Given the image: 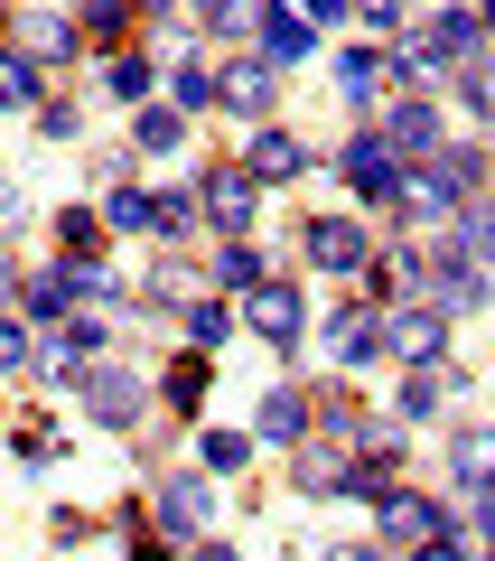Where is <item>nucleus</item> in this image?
I'll return each instance as SVG.
<instances>
[{
  "mask_svg": "<svg viewBox=\"0 0 495 561\" xmlns=\"http://www.w3.org/2000/svg\"><path fill=\"white\" fill-rule=\"evenodd\" d=\"M103 225H113V234H140V225H150V197H140V187H113V206H103Z\"/></svg>",
  "mask_w": 495,
  "mask_h": 561,
  "instance_id": "393cba45",
  "label": "nucleus"
},
{
  "mask_svg": "<svg viewBox=\"0 0 495 561\" xmlns=\"http://www.w3.org/2000/svg\"><path fill=\"white\" fill-rule=\"evenodd\" d=\"M439 337H449V319H439L430 300H412V309H393V319H383V346H393L402 365H439Z\"/></svg>",
  "mask_w": 495,
  "mask_h": 561,
  "instance_id": "39448f33",
  "label": "nucleus"
},
{
  "mask_svg": "<svg viewBox=\"0 0 495 561\" xmlns=\"http://www.w3.org/2000/svg\"><path fill=\"white\" fill-rule=\"evenodd\" d=\"M0 103H10V84H0Z\"/></svg>",
  "mask_w": 495,
  "mask_h": 561,
  "instance_id": "79ce46f5",
  "label": "nucleus"
},
{
  "mask_svg": "<svg viewBox=\"0 0 495 561\" xmlns=\"http://www.w3.org/2000/svg\"><path fill=\"white\" fill-rule=\"evenodd\" d=\"M66 47H76L66 20H28V57H66Z\"/></svg>",
  "mask_w": 495,
  "mask_h": 561,
  "instance_id": "c756f323",
  "label": "nucleus"
},
{
  "mask_svg": "<svg viewBox=\"0 0 495 561\" xmlns=\"http://www.w3.org/2000/svg\"><path fill=\"white\" fill-rule=\"evenodd\" d=\"M476 524H486V542H495V486H486V505H476Z\"/></svg>",
  "mask_w": 495,
  "mask_h": 561,
  "instance_id": "4c0bfd02",
  "label": "nucleus"
},
{
  "mask_svg": "<svg viewBox=\"0 0 495 561\" xmlns=\"http://www.w3.org/2000/svg\"><path fill=\"white\" fill-rule=\"evenodd\" d=\"M449 468H458V486L486 496V486H495V431H458V440H449Z\"/></svg>",
  "mask_w": 495,
  "mask_h": 561,
  "instance_id": "f3484780",
  "label": "nucleus"
},
{
  "mask_svg": "<svg viewBox=\"0 0 495 561\" xmlns=\"http://www.w3.org/2000/svg\"><path fill=\"white\" fill-rule=\"evenodd\" d=\"M458 94H468V113L495 122V57H468V66H458Z\"/></svg>",
  "mask_w": 495,
  "mask_h": 561,
  "instance_id": "4be33fe9",
  "label": "nucleus"
},
{
  "mask_svg": "<svg viewBox=\"0 0 495 561\" xmlns=\"http://www.w3.org/2000/svg\"><path fill=\"white\" fill-rule=\"evenodd\" d=\"M113 94H122V103L150 94V57H122V66H113Z\"/></svg>",
  "mask_w": 495,
  "mask_h": 561,
  "instance_id": "7c9ffc66",
  "label": "nucleus"
},
{
  "mask_svg": "<svg viewBox=\"0 0 495 561\" xmlns=\"http://www.w3.org/2000/svg\"><path fill=\"white\" fill-rule=\"evenodd\" d=\"M28 356V328H10V319H0V365H20Z\"/></svg>",
  "mask_w": 495,
  "mask_h": 561,
  "instance_id": "f704fd0d",
  "label": "nucleus"
},
{
  "mask_svg": "<svg viewBox=\"0 0 495 561\" xmlns=\"http://www.w3.org/2000/svg\"><path fill=\"white\" fill-rule=\"evenodd\" d=\"M206 216H216L225 234H243V225H253V169H216V179H206Z\"/></svg>",
  "mask_w": 495,
  "mask_h": 561,
  "instance_id": "f8f14e48",
  "label": "nucleus"
},
{
  "mask_svg": "<svg viewBox=\"0 0 495 561\" xmlns=\"http://www.w3.org/2000/svg\"><path fill=\"white\" fill-rule=\"evenodd\" d=\"M206 505H216V496H206V478H169V486H159V524H169V534H197Z\"/></svg>",
  "mask_w": 495,
  "mask_h": 561,
  "instance_id": "4468645a",
  "label": "nucleus"
},
{
  "mask_svg": "<svg viewBox=\"0 0 495 561\" xmlns=\"http://www.w3.org/2000/svg\"><path fill=\"white\" fill-rule=\"evenodd\" d=\"M383 150L393 160H439V113L430 103H393L383 113Z\"/></svg>",
  "mask_w": 495,
  "mask_h": 561,
  "instance_id": "0eeeda50",
  "label": "nucleus"
},
{
  "mask_svg": "<svg viewBox=\"0 0 495 561\" xmlns=\"http://www.w3.org/2000/svg\"><path fill=\"white\" fill-rule=\"evenodd\" d=\"M243 319H253V337H272V346H290L299 328H309V300H299L290 280H253V290H243Z\"/></svg>",
  "mask_w": 495,
  "mask_h": 561,
  "instance_id": "7ed1b4c3",
  "label": "nucleus"
},
{
  "mask_svg": "<svg viewBox=\"0 0 495 561\" xmlns=\"http://www.w3.org/2000/svg\"><path fill=\"white\" fill-rule=\"evenodd\" d=\"M346 187H356L365 206H402V187H412V179H402V160L383 150L375 131H356V140H346Z\"/></svg>",
  "mask_w": 495,
  "mask_h": 561,
  "instance_id": "f03ea898",
  "label": "nucleus"
},
{
  "mask_svg": "<svg viewBox=\"0 0 495 561\" xmlns=\"http://www.w3.org/2000/svg\"><path fill=\"white\" fill-rule=\"evenodd\" d=\"M383 534H393V542H430L439 534V505L412 496V486H393V496H383Z\"/></svg>",
  "mask_w": 495,
  "mask_h": 561,
  "instance_id": "ddd939ff",
  "label": "nucleus"
},
{
  "mask_svg": "<svg viewBox=\"0 0 495 561\" xmlns=\"http://www.w3.org/2000/svg\"><path fill=\"white\" fill-rule=\"evenodd\" d=\"M84 412L94 421H140V375H122V365H103V375H84Z\"/></svg>",
  "mask_w": 495,
  "mask_h": 561,
  "instance_id": "1a4fd4ad",
  "label": "nucleus"
},
{
  "mask_svg": "<svg viewBox=\"0 0 495 561\" xmlns=\"http://www.w3.org/2000/svg\"><path fill=\"white\" fill-rule=\"evenodd\" d=\"M131 561H159V542H131Z\"/></svg>",
  "mask_w": 495,
  "mask_h": 561,
  "instance_id": "58836bf2",
  "label": "nucleus"
},
{
  "mask_svg": "<svg viewBox=\"0 0 495 561\" xmlns=\"http://www.w3.org/2000/svg\"><path fill=\"white\" fill-rule=\"evenodd\" d=\"M383 84H393V57H375V47H365V57H346V94H383Z\"/></svg>",
  "mask_w": 495,
  "mask_h": 561,
  "instance_id": "5701e85b",
  "label": "nucleus"
},
{
  "mask_svg": "<svg viewBox=\"0 0 495 561\" xmlns=\"http://www.w3.org/2000/svg\"><path fill=\"white\" fill-rule=\"evenodd\" d=\"M216 94L234 103L243 122H262V113H272V94H280V66H262V57H225V66H216Z\"/></svg>",
  "mask_w": 495,
  "mask_h": 561,
  "instance_id": "20e7f679",
  "label": "nucleus"
},
{
  "mask_svg": "<svg viewBox=\"0 0 495 561\" xmlns=\"http://www.w3.org/2000/svg\"><path fill=\"white\" fill-rule=\"evenodd\" d=\"M327 561H383V552H375V542H337V552H327Z\"/></svg>",
  "mask_w": 495,
  "mask_h": 561,
  "instance_id": "c9c22d12",
  "label": "nucleus"
},
{
  "mask_svg": "<svg viewBox=\"0 0 495 561\" xmlns=\"http://www.w3.org/2000/svg\"><path fill=\"white\" fill-rule=\"evenodd\" d=\"M486 28H495V0H486Z\"/></svg>",
  "mask_w": 495,
  "mask_h": 561,
  "instance_id": "a19ab883",
  "label": "nucleus"
},
{
  "mask_svg": "<svg viewBox=\"0 0 495 561\" xmlns=\"http://www.w3.org/2000/svg\"><path fill=\"white\" fill-rule=\"evenodd\" d=\"M309 262H318V272H365L375 253H365V234H356L346 216H318V225H309Z\"/></svg>",
  "mask_w": 495,
  "mask_h": 561,
  "instance_id": "6e6552de",
  "label": "nucleus"
},
{
  "mask_svg": "<svg viewBox=\"0 0 495 561\" xmlns=\"http://www.w3.org/2000/svg\"><path fill=\"white\" fill-rule=\"evenodd\" d=\"M299 431H309V402H299V393H272V402H262V440H299Z\"/></svg>",
  "mask_w": 495,
  "mask_h": 561,
  "instance_id": "aec40b11",
  "label": "nucleus"
},
{
  "mask_svg": "<svg viewBox=\"0 0 495 561\" xmlns=\"http://www.w3.org/2000/svg\"><path fill=\"white\" fill-rule=\"evenodd\" d=\"M375 346H383V319H375V309H346V319L327 328V356H337V365H365Z\"/></svg>",
  "mask_w": 495,
  "mask_h": 561,
  "instance_id": "2eb2a0df",
  "label": "nucleus"
},
{
  "mask_svg": "<svg viewBox=\"0 0 495 561\" xmlns=\"http://www.w3.org/2000/svg\"><path fill=\"white\" fill-rule=\"evenodd\" d=\"M179 103H216V76L206 66H179Z\"/></svg>",
  "mask_w": 495,
  "mask_h": 561,
  "instance_id": "2f4dec72",
  "label": "nucleus"
},
{
  "mask_svg": "<svg viewBox=\"0 0 495 561\" xmlns=\"http://www.w3.org/2000/svg\"><path fill=\"white\" fill-rule=\"evenodd\" d=\"M253 38H262V66H299V57L318 47V28L299 20V10H262V28H253Z\"/></svg>",
  "mask_w": 495,
  "mask_h": 561,
  "instance_id": "9b49d317",
  "label": "nucleus"
},
{
  "mask_svg": "<svg viewBox=\"0 0 495 561\" xmlns=\"http://www.w3.org/2000/svg\"><path fill=\"white\" fill-rule=\"evenodd\" d=\"M0 300H10V262H0Z\"/></svg>",
  "mask_w": 495,
  "mask_h": 561,
  "instance_id": "ea45409f",
  "label": "nucleus"
},
{
  "mask_svg": "<svg viewBox=\"0 0 495 561\" xmlns=\"http://www.w3.org/2000/svg\"><path fill=\"white\" fill-rule=\"evenodd\" d=\"M243 169H253V179H299V169H309V140L280 131V122H262V131H253V160H243Z\"/></svg>",
  "mask_w": 495,
  "mask_h": 561,
  "instance_id": "9d476101",
  "label": "nucleus"
},
{
  "mask_svg": "<svg viewBox=\"0 0 495 561\" xmlns=\"http://www.w3.org/2000/svg\"><path fill=\"white\" fill-rule=\"evenodd\" d=\"M449 253L458 262H495V206H458L449 216Z\"/></svg>",
  "mask_w": 495,
  "mask_h": 561,
  "instance_id": "a211bd4d",
  "label": "nucleus"
},
{
  "mask_svg": "<svg viewBox=\"0 0 495 561\" xmlns=\"http://www.w3.org/2000/svg\"><path fill=\"white\" fill-rule=\"evenodd\" d=\"M197 561H234V542H197Z\"/></svg>",
  "mask_w": 495,
  "mask_h": 561,
  "instance_id": "e433bc0d",
  "label": "nucleus"
},
{
  "mask_svg": "<svg viewBox=\"0 0 495 561\" xmlns=\"http://www.w3.org/2000/svg\"><path fill=\"white\" fill-rule=\"evenodd\" d=\"M253 280H262V253L253 243H225L216 253V290H253Z\"/></svg>",
  "mask_w": 495,
  "mask_h": 561,
  "instance_id": "412c9836",
  "label": "nucleus"
},
{
  "mask_svg": "<svg viewBox=\"0 0 495 561\" xmlns=\"http://www.w3.org/2000/svg\"><path fill=\"white\" fill-rule=\"evenodd\" d=\"M169 402H187V412H197V402H206V356H187L179 375H169Z\"/></svg>",
  "mask_w": 495,
  "mask_h": 561,
  "instance_id": "cd10ccee",
  "label": "nucleus"
},
{
  "mask_svg": "<svg viewBox=\"0 0 495 561\" xmlns=\"http://www.w3.org/2000/svg\"><path fill=\"white\" fill-rule=\"evenodd\" d=\"M253 459V440H234V431H206V468H243Z\"/></svg>",
  "mask_w": 495,
  "mask_h": 561,
  "instance_id": "c85d7f7f",
  "label": "nucleus"
},
{
  "mask_svg": "<svg viewBox=\"0 0 495 561\" xmlns=\"http://www.w3.org/2000/svg\"><path fill=\"white\" fill-rule=\"evenodd\" d=\"M476 38H486V20H468V10H439V20H421V38L393 57V76H421V84H430L439 66H468Z\"/></svg>",
  "mask_w": 495,
  "mask_h": 561,
  "instance_id": "f257e3e1",
  "label": "nucleus"
},
{
  "mask_svg": "<svg viewBox=\"0 0 495 561\" xmlns=\"http://www.w3.org/2000/svg\"><path fill=\"white\" fill-rule=\"evenodd\" d=\"M421 300H430L439 319H468V309L486 300V280H476V272H468L458 253H439V262H430V280H421Z\"/></svg>",
  "mask_w": 495,
  "mask_h": 561,
  "instance_id": "423d86ee",
  "label": "nucleus"
},
{
  "mask_svg": "<svg viewBox=\"0 0 495 561\" xmlns=\"http://www.w3.org/2000/svg\"><path fill=\"white\" fill-rule=\"evenodd\" d=\"M66 300H76V290H66V272H38V280H28V309H38V319H57Z\"/></svg>",
  "mask_w": 495,
  "mask_h": 561,
  "instance_id": "bb28decb",
  "label": "nucleus"
},
{
  "mask_svg": "<svg viewBox=\"0 0 495 561\" xmlns=\"http://www.w3.org/2000/svg\"><path fill=\"white\" fill-rule=\"evenodd\" d=\"M179 131H187V122H179V113H159V103L131 122V140H140V150H179Z\"/></svg>",
  "mask_w": 495,
  "mask_h": 561,
  "instance_id": "b1692460",
  "label": "nucleus"
},
{
  "mask_svg": "<svg viewBox=\"0 0 495 561\" xmlns=\"http://www.w3.org/2000/svg\"><path fill=\"white\" fill-rule=\"evenodd\" d=\"M421 561H468V542H458V534H430V542H421Z\"/></svg>",
  "mask_w": 495,
  "mask_h": 561,
  "instance_id": "72a5a7b5",
  "label": "nucleus"
},
{
  "mask_svg": "<svg viewBox=\"0 0 495 561\" xmlns=\"http://www.w3.org/2000/svg\"><path fill=\"white\" fill-rule=\"evenodd\" d=\"M206 38H243V28H262V0H197Z\"/></svg>",
  "mask_w": 495,
  "mask_h": 561,
  "instance_id": "6ab92c4d",
  "label": "nucleus"
},
{
  "mask_svg": "<svg viewBox=\"0 0 495 561\" xmlns=\"http://www.w3.org/2000/svg\"><path fill=\"white\" fill-rule=\"evenodd\" d=\"M356 20H365V28H393V20H402V0H356Z\"/></svg>",
  "mask_w": 495,
  "mask_h": 561,
  "instance_id": "473e14b6",
  "label": "nucleus"
},
{
  "mask_svg": "<svg viewBox=\"0 0 495 561\" xmlns=\"http://www.w3.org/2000/svg\"><path fill=\"white\" fill-rule=\"evenodd\" d=\"M187 337H197V356H216V346L234 337V319H225V309H187Z\"/></svg>",
  "mask_w": 495,
  "mask_h": 561,
  "instance_id": "a878e982",
  "label": "nucleus"
},
{
  "mask_svg": "<svg viewBox=\"0 0 495 561\" xmlns=\"http://www.w3.org/2000/svg\"><path fill=\"white\" fill-rule=\"evenodd\" d=\"M439 402H458V365H412V383H402V412L430 421Z\"/></svg>",
  "mask_w": 495,
  "mask_h": 561,
  "instance_id": "dca6fc26",
  "label": "nucleus"
}]
</instances>
